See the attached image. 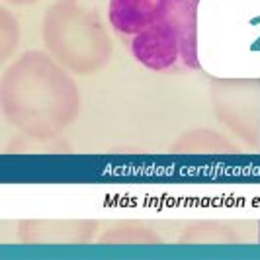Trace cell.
Returning a JSON list of instances; mask_svg holds the SVG:
<instances>
[{"instance_id":"6da1fadb","label":"cell","mask_w":260,"mask_h":260,"mask_svg":"<svg viewBox=\"0 0 260 260\" xmlns=\"http://www.w3.org/2000/svg\"><path fill=\"white\" fill-rule=\"evenodd\" d=\"M131 51L135 59L153 71H162L176 63L180 55V39L174 26L167 18L165 22L135 34Z\"/></svg>"},{"instance_id":"7a4b0ae2","label":"cell","mask_w":260,"mask_h":260,"mask_svg":"<svg viewBox=\"0 0 260 260\" xmlns=\"http://www.w3.org/2000/svg\"><path fill=\"white\" fill-rule=\"evenodd\" d=\"M169 0H110V22L121 34H139L170 16Z\"/></svg>"},{"instance_id":"3957f363","label":"cell","mask_w":260,"mask_h":260,"mask_svg":"<svg viewBox=\"0 0 260 260\" xmlns=\"http://www.w3.org/2000/svg\"><path fill=\"white\" fill-rule=\"evenodd\" d=\"M196 4L198 0H184L182 4L170 10V24L174 26L180 39V55L184 63L190 67H198L196 59Z\"/></svg>"},{"instance_id":"277c9868","label":"cell","mask_w":260,"mask_h":260,"mask_svg":"<svg viewBox=\"0 0 260 260\" xmlns=\"http://www.w3.org/2000/svg\"><path fill=\"white\" fill-rule=\"evenodd\" d=\"M170 4H172V8H174V6H178V4H182L184 0H169Z\"/></svg>"}]
</instances>
